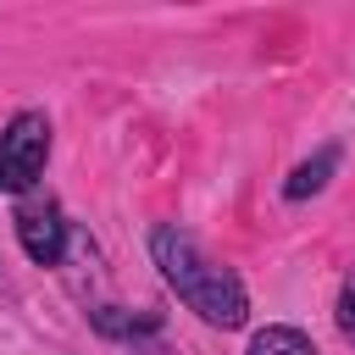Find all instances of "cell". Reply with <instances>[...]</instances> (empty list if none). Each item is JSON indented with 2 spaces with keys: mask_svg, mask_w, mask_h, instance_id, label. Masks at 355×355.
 <instances>
[{
  "mask_svg": "<svg viewBox=\"0 0 355 355\" xmlns=\"http://www.w3.org/2000/svg\"><path fill=\"white\" fill-rule=\"evenodd\" d=\"M17 239H22L33 266H55L67 255V216H61V205L50 194L44 200H22L17 205Z\"/></svg>",
  "mask_w": 355,
  "mask_h": 355,
  "instance_id": "obj_3",
  "label": "cell"
},
{
  "mask_svg": "<svg viewBox=\"0 0 355 355\" xmlns=\"http://www.w3.org/2000/svg\"><path fill=\"white\" fill-rule=\"evenodd\" d=\"M333 166H338V150H333V144H327V150H316L305 166H294V172H288V183H283V200L322 194V189H327V178H333Z\"/></svg>",
  "mask_w": 355,
  "mask_h": 355,
  "instance_id": "obj_4",
  "label": "cell"
},
{
  "mask_svg": "<svg viewBox=\"0 0 355 355\" xmlns=\"http://www.w3.org/2000/svg\"><path fill=\"white\" fill-rule=\"evenodd\" d=\"M150 255H155L161 277L178 288V300H183L200 322H211V327H244L250 294H244L239 272L222 266V261H211L189 227H178V222L150 227Z\"/></svg>",
  "mask_w": 355,
  "mask_h": 355,
  "instance_id": "obj_1",
  "label": "cell"
},
{
  "mask_svg": "<svg viewBox=\"0 0 355 355\" xmlns=\"http://www.w3.org/2000/svg\"><path fill=\"white\" fill-rule=\"evenodd\" d=\"M50 161V116L17 111L0 128V194H28Z\"/></svg>",
  "mask_w": 355,
  "mask_h": 355,
  "instance_id": "obj_2",
  "label": "cell"
},
{
  "mask_svg": "<svg viewBox=\"0 0 355 355\" xmlns=\"http://www.w3.org/2000/svg\"><path fill=\"white\" fill-rule=\"evenodd\" d=\"M338 333L355 344V266H349L344 283H338Z\"/></svg>",
  "mask_w": 355,
  "mask_h": 355,
  "instance_id": "obj_7",
  "label": "cell"
},
{
  "mask_svg": "<svg viewBox=\"0 0 355 355\" xmlns=\"http://www.w3.org/2000/svg\"><path fill=\"white\" fill-rule=\"evenodd\" d=\"M244 355H322V349H316L300 327H283V322H277V327H261Z\"/></svg>",
  "mask_w": 355,
  "mask_h": 355,
  "instance_id": "obj_5",
  "label": "cell"
},
{
  "mask_svg": "<svg viewBox=\"0 0 355 355\" xmlns=\"http://www.w3.org/2000/svg\"><path fill=\"white\" fill-rule=\"evenodd\" d=\"M128 355H172V349L155 344V338H144V344H128Z\"/></svg>",
  "mask_w": 355,
  "mask_h": 355,
  "instance_id": "obj_8",
  "label": "cell"
},
{
  "mask_svg": "<svg viewBox=\"0 0 355 355\" xmlns=\"http://www.w3.org/2000/svg\"><path fill=\"white\" fill-rule=\"evenodd\" d=\"M94 327L105 333V338H155L161 333V316L150 311V316H116V305H105V311H94Z\"/></svg>",
  "mask_w": 355,
  "mask_h": 355,
  "instance_id": "obj_6",
  "label": "cell"
}]
</instances>
